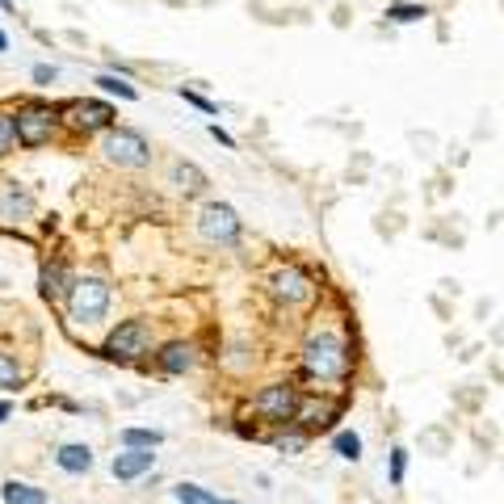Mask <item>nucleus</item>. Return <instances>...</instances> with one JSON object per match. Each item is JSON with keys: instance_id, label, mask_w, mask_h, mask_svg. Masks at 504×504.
Segmentation results:
<instances>
[{"instance_id": "1", "label": "nucleus", "mask_w": 504, "mask_h": 504, "mask_svg": "<svg viewBox=\"0 0 504 504\" xmlns=\"http://www.w3.org/2000/svg\"><path fill=\"white\" fill-rule=\"evenodd\" d=\"M349 366H353L349 345L341 341V336H332V332L311 336L307 349H303V374H307V378H319V382H341V378L349 374Z\"/></svg>"}, {"instance_id": "2", "label": "nucleus", "mask_w": 504, "mask_h": 504, "mask_svg": "<svg viewBox=\"0 0 504 504\" xmlns=\"http://www.w3.org/2000/svg\"><path fill=\"white\" fill-rule=\"evenodd\" d=\"M67 311H72L76 324L106 319V311H110V286L101 282V278H80V282H72V290H67Z\"/></svg>"}, {"instance_id": "3", "label": "nucleus", "mask_w": 504, "mask_h": 504, "mask_svg": "<svg viewBox=\"0 0 504 504\" xmlns=\"http://www.w3.org/2000/svg\"><path fill=\"white\" fill-rule=\"evenodd\" d=\"M13 122H17V143H21V147H43V143H51V135H55L59 114L51 110V106H43V101H30V106H21V110L13 114Z\"/></svg>"}, {"instance_id": "4", "label": "nucleus", "mask_w": 504, "mask_h": 504, "mask_svg": "<svg viewBox=\"0 0 504 504\" xmlns=\"http://www.w3.org/2000/svg\"><path fill=\"white\" fill-rule=\"evenodd\" d=\"M106 156H110V164H118V169H143V164L152 160V147H147V139H143L139 130L118 126V130L106 135Z\"/></svg>"}, {"instance_id": "5", "label": "nucleus", "mask_w": 504, "mask_h": 504, "mask_svg": "<svg viewBox=\"0 0 504 504\" xmlns=\"http://www.w3.org/2000/svg\"><path fill=\"white\" fill-rule=\"evenodd\" d=\"M198 232H202V240H210V244H236L240 232H244V223H240V215L227 202H210L202 215H198Z\"/></svg>"}, {"instance_id": "6", "label": "nucleus", "mask_w": 504, "mask_h": 504, "mask_svg": "<svg viewBox=\"0 0 504 504\" xmlns=\"http://www.w3.org/2000/svg\"><path fill=\"white\" fill-rule=\"evenodd\" d=\"M143 349H147V324L143 319H126V324H118V328L110 332V341H106V358L110 362H135Z\"/></svg>"}, {"instance_id": "7", "label": "nucleus", "mask_w": 504, "mask_h": 504, "mask_svg": "<svg viewBox=\"0 0 504 504\" xmlns=\"http://www.w3.org/2000/svg\"><path fill=\"white\" fill-rule=\"evenodd\" d=\"M252 408L269 416V421H295V412H299V391L290 387V382H273L265 391L252 399Z\"/></svg>"}, {"instance_id": "8", "label": "nucleus", "mask_w": 504, "mask_h": 504, "mask_svg": "<svg viewBox=\"0 0 504 504\" xmlns=\"http://www.w3.org/2000/svg\"><path fill=\"white\" fill-rule=\"evenodd\" d=\"M59 118L80 135H93V130H106L114 122V110L101 101H72V106H63Z\"/></svg>"}, {"instance_id": "9", "label": "nucleus", "mask_w": 504, "mask_h": 504, "mask_svg": "<svg viewBox=\"0 0 504 504\" xmlns=\"http://www.w3.org/2000/svg\"><path fill=\"white\" fill-rule=\"evenodd\" d=\"M273 295L282 303H311L315 299V282L303 273V269H282L273 278Z\"/></svg>"}, {"instance_id": "10", "label": "nucleus", "mask_w": 504, "mask_h": 504, "mask_svg": "<svg viewBox=\"0 0 504 504\" xmlns=\"http://www.w3.org/2000/svg\"><path fill=\"white\" fill-rule=\"evenodd\" d=\"M152 467H156V454L139 445H126V454H114V479H139Z\"/></svg>"}, {"instance_id": "11", "label": "nucleus", "mask_w": 504, "mask_h": 504, "mask_svg": "<svg viewBox=\"0 0 504 504\" xmlns=\"http://www.w3.org/2000/svg\"><path fill=\"white\" fill-rule=\"evenodd\" d=\"M193 362H198V349L189 341H173V345L160 349V370L164 374H185V370H193Z\"/></svg>"}, {"instance_id": "12", "label": "nucleus", "mask_w": 504, "mask_h": 504, "mask_svg": "<svg viewBox=\"0 0 504 504\" xmlns=\"http://www.w3.org/2000/svg\"><path fill=\"white\" fill-rule=\"evenodd\" d=\"M55 462H59V467H63L67 475H84L89 467H93V450H89V445H76V441H72V445H59Z\"/></svg>"}, {"instance_id": "13", "label": "nucleus", "mask_w": 504, "mask_h": 504, "mask_svg": "<svg viewBox=\"0 0 504 504\" xmlns=\"http://www.w3.org/2000/svg\"><path fill=\"white\" fill-rule=\"evenodd\" d=\"M30 210H34V198L26 193V189L9 185L4 193H0V219H26Z\"/></svg>"}, {"instance_id": "14", "label": "nucleus", "mask_w": 504, "mask_h": 504, "mask_svg": "<svg viewBox=\"0 0 504 504\" xmlns=\"http://www.w3.org/2000/svg\"><path fill=\"white\" fill-rule=\"evenodd\" d=\"M38 286H43V295H47L51 303L67 299V290H72V282H67V269H63V265H43V278H38Z\"/></svg>"}, {"instance_id": "15", "label": "nucleus", "mask_w": 504, "mask_h": 504, "mask_svg": "<svg viewBox=\"0 0 504 504\" xmlns=\"http://www.w3.org/2000/svg\"><path fill=\"white\" fill-rule=\"evenodd\" d=\"M0 500L4 504H47V492L34 488V484H17V479H9V484L0 488Z\"/></svg>"}, {"instance_id": "16", "label": "nucleus", "mask_w": 504, "mask_h": 504, "mask_svg": "<svg viewBox=\"0 0 504 504\" xmlns=\"http://www.w3.org/2000/svg\"><path fill=\"white\" fill-rule=\"evenodd\" d=\"M173 185L181 189V193H202V189H206V173L198 169V164H177V169H173Z\"/></svg>"}, {"instance_id": "17", "label": "nucleus", "mask_w": 504, "mask_h": 504, "mask_svg": "<svg viewBox=\"0 0 504 504\" xmlns=\"http://www.w3.org/2000/svg\"><path fill=\"white\" fill-rule=\"evenodd\" d=\"M387 17H391L395 26H412V21H425L429 9L425 4H387Z\"/></svg>"}, {"instance_id": "18", "label": "nucleus", "mask_w": 504, "mask_h": 504, "mask_svg": "<svg viewBox=\"0 0 504 504\" xmlns=\"http://www.w3.org/2000/svg\"><path fill=\"white\" fill-rule=\"evenodd\" d=\"M122 441L126 445H139V450H156L164 441V433L160 429H122Z\"/></svg>"}, {"instance_id": "19", "label": "nucleus", "mask_w": 504, "mask_h": 504, "mask_svg": "<svg viewBox=\"0 0 504 504\" xmlns=\"http://www.w3.org/2000/svg\"><path fill=\"white\" fill-rule=\"evenodd\" d=\"M26 382V374H21V366H17L13 353H0V387L4 391H13V387H21Z\"/></svg>"}, {"instance_id": "20", "label": "nucleus", "mask_w": 504, "mask_h": 504, "mask_svg": "<svg viewBox=\"0 0 504 504\" xmlns=\"http://www.w3.org/2000/svg\"><path fill=\"white\" fill-rule=\"evenodd\" d=\"M332 450L345 458V462H358V458H362V437H358V433H336V437H332Z\"/></svg>"}, {"instance_id": "21", "label": "nucleus", "mask_w": 504, "mask_h": 504, "mask_svg": "<svg viewBox=\"0 0 504 504\" xmlns=\"http://www.w3.org/2000/svg\"><path fill=\"white\" fill-rule=\"evenodd\" d=\"M177 500L181 504H219V496H210V492L198 488V484H181V488H177Z\"/></svg>"}, {"instance_id": "22", "label": "nucleus", "mask_w": 504, "mask_h": 504, "mask_svg": "<svg viewBox=\"0 0 504 504\" xmlns=\"http://www.w3.org/2000/svg\"><path fill=\"white\" fill-rule=\"evenodd\" d=\"M13 143H17V122H13V114L0 110V156H9V152H13Z\"/></svg>"}, {"instance_id": "23", "label": "nucleus", "mask_w": 504, "mask_h": 504, "mask_svg": "<svg viewBox=\"0 0 504 504\" xmlns=\"http://www.w3.org/2000/svg\"><path fill=\"white\" fill-rule=\"evenodd\" d=\"M97 89H106V93H114V97H122V101H135V89L126 84V80H118V76H97Z\"/></svg>"}, {"instance_id": "24", "label": "nucleus", "mask_w": 504, "mask_h": 504, "mask_svg": "<svg viewBox=\"0 0 504 504\" xmlns=\"http://www.w3.org/2000/svg\"><path fill=\"white\" fill-rule=\"evenodd\" d=\"M404 471H408V450H391V484H404Z\"/></svg>"}, {"instance_id": "25", "label": "nucleus", "mask_w": 504, "mask_h": 504, "mask_svg": "<svg viewBox=\"0 0 504 504\" xmlns=\"http://www.w3.org/2000/svg\"><path fill=\"white\" fill-rule=\"evenodd\" d=\"M181 97H185L189 106H198V110H202V114H215V101H206V97H202V93H189L185 84H181Z\"/></svg>"}, {"instance_id": "26", "label": "nucleus", "mask_w": 504, "mask_h": 504, "mask_svg": "<svg viewBox=\"0 0 504 504\" xmlns=\"http://www.w3.org/2000/svg\"><path fill=\"white\" fill-rule=\"evenodd\" d=\"M55 76H59V72H55L51 63H38V67H34V80H38V84H55Z\"/></svg>"}, {"instance_id": "27", "label": "nucleus", "mask_w": 504, "mask_h": 504, "mask_svg": "<svg viewBox=\"0 0 504 504\" xmlns=\"http://www.w3.org/2000/svg\"><path fill=\"white\" fill-rule=\"evenodd\" d=\"M210 135H215V139H219L223 147H236V139H232V135H227V130H219V126H210Z\"/></svg>"}, {"instance_id": "28", "label": "nucleus", "mask_w": 504, "mask_h": 504, "mask_svg": "<svg viewBox=\"0 0 504 504\" xmlns=\"http://www.w3.org/2000/svg\"><path fill=\"white\" fill-rule=\"evenodd\" d=\"M278 445H282V450H303V437H282Z\"/></svg>"}, {"instance_id": "29", "label": "nucleus", "mask_w": 504, "mask_h": 504, "mask_svg": "<svg viewBox=\"0 0 504 504\" xmlns=\"http://www.w3.org/2000/svg\"><path fill=\"white\" fill-rule=\"evenodd\" d=\"M9 416H13V408H9V404H0V425H4Z\"/></svg>"}, {"instance_id": "30", "label": "nucleus", "mask_w": 504, "mask_h": 504, "mask_svg": "<svg viewBox=\"0 0 504 504\" xmlns=\"http://www.w3.org/2000/svg\"><path fill=\"white\" fill-rule=\"evenodd\" d=\"M0 51H9V38H4V30H0Z\"/></svg>"}]
</instances>
